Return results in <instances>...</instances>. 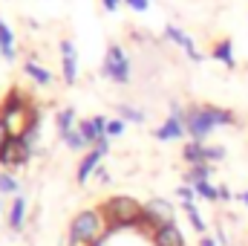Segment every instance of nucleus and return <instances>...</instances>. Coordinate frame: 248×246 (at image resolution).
Returning <instances> with one entry per match:
<instances>
[{
    "label": "nucleus",
    "instance_id": "obj_24",
    "mask_svg": "<svg viewBox=\"0 0 248 246\" xmlns=\"http://www.w3.org/2000/svg\"><path fill=\"white\" fill-rule=\"evenodd\" d=\"M176 197H179L182 203H196V200H199V197H196V188H193V185H185V183L176 188Z\"/></svg>",
    "mask_w": 248,
    "mask_h": 246
},
{
    "label": "nucleus",
    "instance_id": "obj_13",
    "mask_svg": "<svg viewBox=\"0 0 248 246\" xmlns=\"http://www.w3.org/2000/svg\"><path fill=\"white\" fill-rule=\"evenodd\" d=\"M182 159H185L187 165H211V162H208V145L190 139L185 148H182Z\"/></svg>",
    "mask_w": 248,
    "mask_h": 246
},
{
    "label": "nucleus",
    "instance_id": "obj_8",
    "mask_svg": "<svg viewBox=\"0 0 248 246\" xmlns=\"http://www.w3.org/2000/svg\"><path fill=\"white\" fill-rule=\"evenodd\" d=\"M165 38H168V41H173L176 47H182V50H185V55L190 58V61H202V53L196 50V44H193V38H190L187 32H182L179 26H173V23H168V26H165Z\"/></svg>",
    "mask_w": 248,
    "mask_h": 246
},
{
    "label": "nucleus",
    "instance_id": "obj_23",
    "mask_svg": "<svg viewBox=\"0 0 248 246\" xmlns=\"http://www.w3.org/2000/svg\"><path fill=\"white\" fill-rule=\"evenodd\" d=\"M119 119L133 122V124H141V122H144V113H141V110H136V107H130V105H119Z\"/></svg>",
    "mask_w": 248,
    "mask_h": 246
},
{
    "label": "nucleus",
    "instance_id": "obj_5",
    "mask_svg": "<svg viewBox=\"0 0 248 246\" xmlns=\"http://www.w3.org/2000/svg\"><path fill=\"white\" fill-rule=\"evenodd\" d=\"M101 72H104L110 81H116V84H127V81H130V58H127V53H124L119 44H110V47H107Z\"/></svg>",
    "mask_w": 248,
    "mask_h": 246
},
{
    "label": "nucleus",
    "instance_id": "obj_33",
    "mask_svg": "<svg viewBox=\"0 0 248 246\" xmlns=\"http://www.w3.org/2000/svg\"><path fill=\"white\" fill-rule=\"evenodd\" d=\"M0 209H3V200H0Z\"/></svg>",
    "mask_w": 248,
    "mask_h": 246
},
{
    "label": "nucleus",
    "instance_id": "obj_17",
    "mask_svg": "<svg viewBox=\"0 0 248 246\" xmlns=\"http://www.w3.org/2000/svg\"><path fill=\"white\" fill-rule=\"evenodd\" d=\"M214 174V165H187L185 171V185H199L205 180H211Z\"/></svg>",
    "mask_w": 248,
    "mask_h": 246
},
{
    "label": "nucleus",
    "instance_id": "obj_3",
    "mask_svg": "<svg viewBox=\"0 0 248 246\" xmlns=\"http://www.w3.org/2000/svg\"><path fill=\"white\" fill-rule=\"evenodd\" d=\"M113 235H107V220L101 209H84L72 217L66 246H104Z\"/></svg>",
    "mask_w": 248,
    "mask_h": 246
},
{
    "label": "nucleus",
    "instance_id": "obj_15",
    "mask_svg": "<svg viewBox=\"0 0 248 246\" xmlns=\"http://www.w3.org/2000/svg\"><path fill=\"white\" fill-rule=\"evenodd\" d=\"M182 211H185L187 223H190V229L202 238V235H208V223L202 220V214H199V209H196V203H182Z\"/></svg>",
    "mask_w": 248,
    "mask_h": 246
},
{
    "label": "nucleus",
    "instance_id": "obj_20",
    "mask_svg": "<svg viewBox=\"0 0 248 246\" xmlns=\"http://www.w3.org/2000/svg\"><path fill=\"white\" fill-rule=\"evenodd\" d=\"M193 188H196V197H199V200H205V203H219V185H214L211 180L193 185Z\"/></svg>",
    "mask_w": 248,
    "mask_h": 246
},
{
    "label": "nucleus",
    "instance_id": "obj_31",
    "mask_svg": "<svg viewBox=\"0 0 248 246\" xmlns=\"http://www.w3.org/2000/svg\"><path fill=\"white\" fill-rule=\"evenodd\" d=\"M101 3H104V9H107V12H116L122 0H101Z\"/></svg>",
    "mask_w": 248,
    "mask_h": 246
},
{
    "label": "nucleus",
    "instance_id": "obj_32",
    "mask_svg": "<svg viewBox=\"0 0 248 246\" xmlns=\"http://www.w3.org/2000/svg\"><path fill=\"white\" fill-rule=\"evenodd\" d=\"M237 200H240V203H243V206L248 209V188H246V191H240V194H237Z\"/></svg>",
    "mask_w": 248,
    "mask_h": 246
},
{
    "label": "nucleus",
    "instance_id": "obj_7",
    "mask_svg": "<svg viewBox=\"0 0 248 246\" xmlns=\"http://www.w3.org/2000/svg\"><path fill=\"white\" fill-rule=\"evenodd\" d=\"M29 157H32V148L23 139H9L6 148L0 151V165L3 168H20L29 162Z\"/></svg>",
    "mask_w": 248,
    "mask_h": 246
},
{
    "label": "nucleus",
    "instance_id": "obj_1",
    "mask_svg": "<svg viewBox=\"0 0 248 246\" xmlns=\"http://www.w3.org/2000/svg\"><path fill=\"white\" fill-rule=\"evenodd\" d=\"M0 122L6 124V130H9L12 139H23L26 130L38 124V110H35L32 99L23 90L12 87L6 93V99L0 102Z\"/></svg>",
    "mask_w": 248,
    "mask_h": 246
},
{
    "label": "nucleus",
    "instance_id": "obj_4",
    "mask_svg": "<svg viewBox=\"0 0 248 246\" xmlns=\"http://www.w3.org/2000/svg\"><path fill=\"white\" fill-rule=\"evenodd\" d=\"M101 214L107 220V235H119V232H136L139 226V217L144 211V206L127 194H116L110 200H104L101 206Z\"/></svg>",
    "mask_w": 248,
    "mask_h": 246
},
{
    "label": "nucleus",
    "instance_id": "obj_28",
    "mask_svg": "<svg viewBox=\"0 0 248 246\" xmlns=\"http://www.w3.org/2000/svg\"><path fill=\"white\" fill-rule=\"evenodd\" d=\"M199 246H219V241H217L214 235H202V238H199Z\"/></svg>",
    "mask_w": 248,
    "mask_h": 246
},
{
    "label": "nucleus",
    "instance_id": "obj_21",
    "mask_svg": "<svg viewBox=\"0 0 248 246\" xmlns=\"http://www.w3.org/2000/svg\"><path fill=\"white\" fill-rule=\"evenodd\" d=\"M61 139H63V145H66V148H72V151H87V148H90L78 127H75V130H69V133H63Z\"/></svg>",
    "mask_w": 248,
    "mask_h": 246
},
{
    "label": "nucleus",
    "instance_id": "obj_9",
    "mask_svg": "<svg viewBox=\"0 0 248 246\" xmlns=\"http://www.w3.org/2000/svg\"><path fill=\"white\" fill-rule=\"evenodd\" d=\"M153 246H187L185 235H182V229L176 226V223H165V226H159L156 232H153Z\"/></svg>",
    "mask_w": 248,
    "mask_h": 246
},
{
    "label": "nucleus",
    "instance_id": "obj_25",
    "mask_svg": "<svg viewBox=\"0 0 248 246\" xmlns=\"http://www.w3.org/2000/svg\"><path fill=\"white\" fill-rule=\"evenodd\" d=\"M127 122L124 119H107V139H113V136H122Z\"/></svg>",
    "mask_w": 248,
    "mask_h": 246
},
{
    "label": "nucleus",
    "instance_id": "obj_6",
    "mask_svg": "<svg viewBox=\"0 0 248 246\" xmlns=\"http://www.w3.org/2000/svg\"><path fill=\"white\" fill-rule=\"evenodd\" d=\"M185 113L187 107H179V105H170V116L153 130V136L159 142H176V139H185L187 127H185Z\"/></svg>",
    "mask_w": 248,
    "mask_h": 246
},
{
    "label": "nucleus",
    "instance_id": "obj_30",
    "mask_svg": "<svg viewBox=\"0 0 248 246\" xmlns=\"http://www.w3.org/2000/svg\"><path fill=\"white\" fill-rule=\"evenodd\" d=\"M95 177H98V183H110V174H107V168H104V165L95 171Z\"/></svg>",
    "mask_w": 248,
    "mask_h": 246
},
{
    "label": "nucleus",
    "instance_id": "obj_16",
    "mask_svg": "<svg viewBox=\"0 0 248 246\" xmlns=\"http://www.w3.org/2000/svg\"><path fill=\"white\" fill-rule=\"evenodd\" d=\"M0 50L6 61H15V32L9 29V23L0 18Z\"/></svg>",
    "mask_w": 248,
    "mask_h": 246
},
{
    "label": "nucleus",
    "instance_id": "obj_22",
    "mask_svg": "<svg viewBox=\"0 0 248 246\" xmlns=\"http://www.w3.org/2000/svg\"><path fill=\"white\" fill-rule=\"evenodd\" d=\"M0 194H20V183L9 174V171H0Z\"/></svg>",
    "mask_w": 248,
    "mask_h": 246
},
{
    "label": "nucleus",
    "instance_id": "obj_19",
    "mask_svg": "<svg viewBox=\"0 0 248 246\" xmlns=\"http://www.w3.org/2000/svg\"><path fill=\"white\" fill-rule=\"evenodd\" d=\"M55 124H58V133H69V130H75L78 127V116H75V110L72 107H63L58 110V116H55Z\"/></svg>",
    "mask_w": 248,
    "mask_h": 246
},
{
    "label": "nucleus",
    "instance_id": "obj_12",
    "mask_svg": "<svg viewBox=\"0 0 248 246\" xmlns=\"http://www.w3.org/2000/svg\"><path fill=\"white\" fill-rule=\"evenodd\" d=\"M23 226H26V197L17 194L12 200V206H9V229L12 232H23Z\"/></svg>",
    "mask_w": 248,
    "mask_h": 246
},
{
    "label": "nucleus",
    "instance_id": "obj_34",
    "mask_svg": "<svg viewBox=\"0 0 248 246\" xmlns=\"http://www.w3.org/2000/svg\"><path fill=\"white\" fill-rule=\"evenodd\" d=\"M0 55H3V50H0Z\"/></svg>",
    "mask_w": 248,
    "mask_h": 246
},
{
    "label": "nucleus",
    "instance_id": "obj_26",
    "mask_svg": "<svg viewBox=\"0 0 248 246\" xmlns=\"http://www.w3.org/2000/svg\"><path fill=\"white\" fill-rule=\"evenodd\" d=\"M124 3H127L133 12H147V9H150V0H124Z\"/></svg>",
    "mask_w": 248,
    "mask_h": 246
},
{
    "label": "nucleus",
    "instance_id": "obj_29",
    "mask_svg": "<svg viewBox=\"0 0 248 246\" xmlns=\"http://www.w3.org/2000/svg\"><path fill=\"white\" fill-rule=\"evenodd\" d=\"M9 139H12V136H9V130H6V124L0 122V151L6 148V142H9Z\"/></svg>",
    "mask_w": 248,
    "mask_h": 246
},
{
    "label": "nucleus",
    "instance_id": "obj_14",
    "mask_svg": "<svg viewBox=\"0 0 248 246\" xmlns=\"http://www.w3.org/2000/svg\"><path fill=\"white\" fill-rule=\"evenodd\" d=\"M211 55H214V61L225 64L228 70H234L237 67V58H234V41H219V44H214V50H211Z\"/></svg>",
    "mask_w": 248,
    "mask_h": 246
},
{
    "label": "nucleus",
    "instance_id": "obj_18",
    "mask_svg": "<svg viewBox=\"0 0 248 246\" xmlns=\"http://www.w3.org/2000/svg\"><path fill=\"white\" fill-rule=\"evenodd\" d=\"M23 72H26V75H29V78L35 81V84H44V87H46V84L52 81L49 70H46V67H41L38 61H26V64H23Z\"/></svg>",
    "mask_w": 248,
    "mask_h": 246
},
{
    "label": "nucleus",
    "instance_id": "obj_10",
    "mask_svg": "<svg viewBox=\"0 0 248 246\" xmlns=\"http://www.w3.org/2000/svg\"><path fill=\"white\" fill-rule=\"evenodd\" d=\"M61 70H63V81L75 84L78 78V53L72 41H61Z\"/></svg>",
    "mask_w": 248,
    "mask_h": 246
},
{
    "label": "nucleus",
    "instance_id": "obj_11",
    "mask_svg": "<svg viewBox=\"0 0 248 246\" xmlns=\"http://www.w3.org/2000/svg\"><path fill=\"white\" fill-rule=\"evenodd\" d=\"M78 130H81V136L87 139V145H95L98 139H104V136H107V119H104V116L81 119V122H78Z\"/></svg>",
    "mask_w": 248,
    "mask_h": 246
},
{
    "label": "nucleus",
    "instance_id": "obj_2",
    "mask_svg": "<svg viewBox=\"0 0 248 246\" xmlns=\"http://www.w3.org/2000/svg\"><path fill=\"white\" fill-rule=\"evenodd\" d=\"M237 122L234 110L228 107H217V105H190L185 113V127L187 136L193 142H205L217 127H231Z\"/></svg>",
    "mask_w": 248,
    "mask_h": 246
},
{
    "label": "nucleus",
    "instance_id": "obj_27",
    "mask_svg": "<svg viewBox=\"0 0 248 246\" xmlns=\"http://www.w3.org/2000/svg\"><path fill=\"white\" fill-rule=\"evenodd\" d=\"M231 200H237V194H231L228 185H219V203H231Z\"/></svg>",
    "mask_w": 248,
    "mask_h": 246
}]
</instances>
